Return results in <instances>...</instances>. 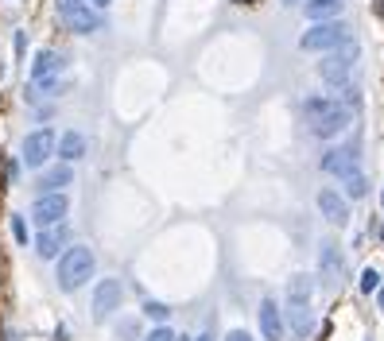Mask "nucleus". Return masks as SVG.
<instances>
[{"label":"nucleus","instance_id":"nucleus-1","mask_svg":"<svg viewBox=\"0 0 384 341\" xmlns=\"http://www.w3.org/2000/svg\"><path fill=\"white\" fill-rule=\"evenodd\" d=\"M303 113H307L310 132L322 136V140H330V136L345 132V125L353 120L350 105H342V101H334V97H310L307 105H303Z\"/></svg>","mask_w":384,"mask_h":341},{"label":"nucleus","instance_id":"nucleus-2","mask_svg":"<svg viewBox=\"0 0 384 341\" xmlns=\"http://www.w3.org/2000/svg\"><path fill=\"white\" fill-rule=\"evenodd\" d=\"M93 275V252L90 249H67L59 260V287L62 291H78Z\"/></svg>","mask_w":384,"mask_h":341},{"label":"nucleus","instance_id":"nucleus-3","mask_svg":"<svg viewBox=\"0 0 384 341\" xmlns=\"http://www.w3.org/2000/svg\"><path fill=\"white\" fill-rule=\"evenodd\" d=\"M350 43V27L342 20H318L307 35H303V50H338Z\"/></svg>","mask_w":384,"mask_h":341},{"label":"nucleus","instance_id":"nucleus-4","mask_svg":"<svg viewBox=\"0 0 384 341\" xmlns=\"http://www.w3.org/2000/svg\"><path fill=\"white\" fill-rule=\"evenodd\" d=\"M353 59H357V43H342L338 50H326L322 67H318L322 82H330V85H345V82H350V70H353Z\"/></svg>","mask_w":384,"mask_h":341},{"label":"nucleus","instance_id":"nucleus-5","mask_svg":"<svg viewBox=\"0 0 384 341\" xmlns=\"http://www.w3.org/2000/svg\"><path fill=\"white\" fill-rule=\"evenodd\" d=\"M67 209H70V202H67V194H43L39 202H35L32 206V217H35V225H43V229H47V225H59L62 217H67Z\"/></svg>","mask_w":384,"mask_h":341},{"label":"nucleus","instance_id":"nucleus-6","mask_svg":"<svg viewBox=\"0 0 384 341\" xmlns=\"http://www.w3.org/2000/svg\"><path fill=\"white\" fill-rule=\"evenodd\" d=\"M50 155H55V132L50 128H39V132H32L24 140V163L27 167H43Z\"/></svg>","mask_w":384,"mask_h":341},{"label":"nucleus","instance_id":"nucleus-7","mask_svg":"<svg viewBox=\"0 0 384 341\" xmlns=\"http://www.w3.org/2000/svg\"><path fill=\"white\" fill-rule=\"evenodd\" d=\"M121 295H125L121 291V279H101L97 291H93V318L101 322V318L113 314V310L121 307Z\"/></svg>","mask_w":384,"mask_h":341},{"label":"nucleus","instance_id":"nucleus-8","mask_svg":"<svg viewBox=\"0 0 384 341\" xmlns=\"http://www.w3.org/2000/svg\"><path fill=\"white\" fill-rule=\"evenodd\" d=\"M287 330H292V337H307V333L315 330V310H310V302L287 299Z\"/></svg>","mask_w":384,"mask_h":341},{"label":"nucleus","instance_id":"nucleus-9","mask_svg":"<svg viewBox=\"0 0 384 341\" xmlns=\"http://www.w3.org/2000/svg\"><path fill=\"white\" fill-rule=\"evenodd\" d=\"M67 241H70V229H67L62 221H59V225H47V229L39 233V241H35V252H39L43 260H50V256H59V249H62Z\"/></svg>","mask_w":384,"mask_h":341},{"label":"nucleus","instance_id":"nucleus-10","mask_svg":"<svg viewBox=\"0 0 384 341\" xmlns=\"http://www.w3.org/2000/svg\"><path fill=\"white\" fill-rule=\"evenodd\" d=\"M318 209H322V217L330 225H345V221H350V206H345V198L338 190H322V194H318Z\"/></svg>","mask_w":384,"mask_h":341},{"label":"nucleus","instance_id":"nucleus-11","mask_svg":"<svg viewBox=\"0 0 384 341\" xmlns=\"http://www.w3.org/2000/svg\"><path fill=\"white\" fill-rule=\"evenodd\" d=\"M260 330L268 341H284V318H280V307L272 299L260 302Z\"/></svg>","mask_w":384,"mask_h":341},{"label":"nucleus","instance_id":"nucleus-12","mask_svg":"<svg viewBox=\"0 0 384 341\" xmlns=\"http://www.w3.org/2000/svg\"><path fill=\"white\" fill-rule=\"evenodd\" d=\"M62 20H67V27H70V32H78V35H90V32H97V27H101V16L90 8V4H82V8L67 12Z\"/></svg>","mask_w":384,"mask_h":341},{"label":"nucleus","instance_id":"nucleus-13","mask_svg":"<svg viewBox=\"0 0 384 341\" xmlns=\"http://www.w3.org/2000/svg\"><path fill=\"white\" fill-rule=\"evenodd\" d=\"M59 70H62V55L39 50V59H35V67H32V82L43 85V82H50V74H59Z\"/></svg>","mask_w":384,"mask_h":341},{"label":"nucleus","instance_id":"nucleus-14","mask_svg":"<svg viewBox=\"0 0 384 341\" xmlns=\"http://www.w3.org/2000/svg\"><path fill=\"white\" fill-rule=\"evenodd\" d=\"M322 171H326V175H338V179L353 175V155H350V151H326V155H322Z\"/></svg>","mask_w":384,"mask_h":341},{"label":"nucleus","instance_id":"nucleus-15","mask_svg":"<svg viewBox=\"0 0 384 341\" xmlns=\"http://www.w3.org/2000/svg\"><path fill=\"white\" fill-rule=\"evenodd\" d=\"M70 179H74V175H70V167L62 163V167H50V171H43V175H39V186L55 194L59 186H70Z\"/></svg>","mask_w":384,"mask_h":341},{"label":"nucleus","instance_id":"nucleus-16","mask_svg":"<svg viewBox=\"0 0 384 341\" xmlns=\"http://www.w3.org/2000/svg\"><path fill=\"white\" fill-rule=\"evenodd\" d=\"M59 155H62V159H82V155H85V136L62 132V136H59Z\"/></svg>","mask_w":384,"mask_h":341},{"label":"nucleus","instance_id":"nucleus-17","mask_svg":"<svg viewBox=\"0 0 384 341\" xmlns=\"http://www.w3.org/2000/svg\"><path fill=\"white\" fill-rule=\"evenodd\" d=\"M338 12H342V0H310L307 4V16L315 20H330V16H338Z\"/></svg>","mask_w":384,"mask_h":341},{"label":"nucleus","instance_id":"nucleus-18","mask_svg":"<svg viewBox=\"0 0 384 341\" xmlns=\"http://www.w3.org/2000/svg\"><path fill=\"white\" fill-rule=\"evenodd\" d=\"M342 183H345V198H353V202H357V198H365V194H369V179L361 175V171H353V175H345Z\"/></svg>","mask_w":384,"mask_h":341},{"label":"nucleus","instance_id":"nucleus-19","mask_svg":"<svg viewBox=\"0 0 384 341\" xmlns=\"http://www.w3.org/2000/svg\"><path fill=\"white\" fill-rule=\"evenodd\" d=\"M307 295H310V279H307V275H295L292 287H287V299H303V302H307Z\"/></svg>","mask_w":384,"mask_h":341},{"label":"nucleus","instance_id":"nucleus-20","mask_svg":"<svg viewBox=\"0 0 384 341\" xmlns=\"http://www.w3.org/2000/svg\"><path fill=\"white\" fill-rule=\"evenodd\" d=\"M376 287H380V275H376L373 267H365V272H361V291H376Z\"/></svg>","mask_w":384,"mask_h":341},{"label":"nucleus","instance_id":"nucleus-21","mask_svg":"<svg viewBox=\"0 0 384 341\" xmlns=\"http://www.w3.org/2000/svg\"><path fill=\"white\" fill-rule=\"evenodd\" d=\"M144 314H148V318H156V322H163V318H167L171 310L163 307V302H148V307H144Z\"/></svg>","mask_w":384,"mask_h":341},{"label":"nucleus","instance_id":"nucleus-22","mask_svg":"<svg viewBox=\"0 0 384 341\" xmlns=\"http://www.w3.org/2000/svg\"><path fill=\"white\" fill-rule=\"evenodd\" d=\"M12 237H16L20 244H27V225H24V217H12Z\"/></svg>","mask_w":384,"mask_h":341},{"label":"nucleus","instance_id":"nucleus-23","mask_svg":"<svg viewBox=\"0 0 384 341\" xmlns=\"http://www.w3.org/2000/svg\"><path fill=\"white\" fill-rule=\"evenodd\" d=\"M55 4H59V16H67V12L82 8V4H90V0H55Z\"/></svg>","mask_w":384,"mask_h":341},{"label":"nucleus","instance_id":"nucleus-24","mask_svg":"<svg viewBox=\"0 0 384 341\" xmlns=\"http://www.w3.org/2000/svg\"><path fill=\"white\" fill-rule=\"evenodd\" d=\"M148 341H175V333L167 330V326H159V330H151V337Z\"/></svg>","mask_w":384,"mask_h":341},{"label":"nucleus","instance_id":"nucleus-25","mask_svg":"<svg viewBox=\"0 0 384 341\" xmlns=\"http://www.w3.org/2000/svg\"><path fill=\"white\" fill-rule=\"evenodd\" d=\"M226 341H252V337H249V333H245V330H233V333H229Z\"/></svg>","mask_w":384,"mask_h":341},{"label":"nucleus","instance_id":"nucleus-26","mask_svg":"<svg viewBox=\"0 0 384 341\" xmlns=\"http://www.w3.org/2000/svg\"><path fill=\"white\" fill-rule=\"evenodd\" d=\"M373 12H376V16L384 20V0H376V4H373Z\"/></svg>","mask_w":384,"mask_h":341},{"label":"nucleus","instance_id":"nucleus-27","mask_svg":"<svg viewBox=\"0 0 384 341\" xmlns=\"http://www.w3.org/2000/svg\"><path fill=\"white\" fill-rule=\"evenodd\" d=\"M376 302H380V310H384V287H376Z\"/></svg>","mask_w":384,"mask_h":341},{"label":"nucleus","instance_id":"nucleus-28","mask_svg":"<svg viewBox=\"0 0 384 341\" xmlns=\"http://www.w3.org/2000/svg\"><path fill=\"white\" fill-rule=\"evenodd\" d=\"M90 4H93V8H105V4H109V0H90Z\"/></svg>","mask_w":384,"mask_h":341},{"label":"nucleus","instance_id":"nucleus-29","mask_svg":"<svg viewBox=\"0 0 384 341\" xmlns=\"http://www.w3.org/2000/svg\"><path fill=\"white\" fill-rule=\"evenodd\" d=\"M198 341H214V337H210V333H202V337H198Z\"/></svg>","mask_w":384,"mask_h":341},{"label":"nucleus","instance_id":"nucleus-30","mask_svg":"<svg viewBox=\"0 0 384 341\" xmlns=\"http://www.w3.org/2000/svg\"><path fill=\"white\" fill-rule=\"evenodd\" d=\"M237 4H256V0H237Z\"/></svg>","mask_w":384,"mask_h":341},{"label":"nucleus","instance_id":"nucleus-31","mask_svg":"<svg viewBox=\"0 0 384 341\" xmlns=\"http://www.w3.org/2000/svg\"><path fill=\"white\" fill-rule=\"evenodd\" d=\"M380 206H384V190H380Z\"/></svg>","mask_w":384,"mask_h":341},{"label":"nucleus","instance_id":"nucleus-32","mask_svg":"<svg viewBox=\"0 0 384 341\" xmlns=\"http://www.w3.org/2000/svg\"><path fill=\"white\" fill-rule=\"evenodd\" d=\"M175 341H191V337H175Z\"/></svg>","mask_w":384,"mask_h":341},{"label":"nucleus","instance_id":"nucleus-33","mask_svg":"<svg viewBox=\"0 0 384 341\" xmlns=\"http://www.w3.org/2000/svg\"><path fill=\"white\" fill-rule=\"evenodd\" d=\"M284 4H295V0H284Z\"/></svg>","mask_w":384,"mask_h":341}]
</instances>
